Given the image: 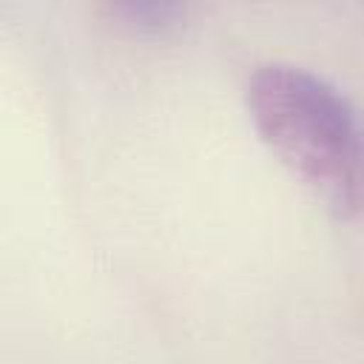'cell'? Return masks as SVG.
<instances>
[{
    "label": "cell",
    "instance_id": "cell-1",
    "mask_svg": "<svg viewBox=\"0 0 364 364\" xmlns=\"http://www.w3.org/2000/svg\"><path fill=\"white\" fill-rule=\"evenodd\" d=\"M247 111L262 142L327 210H364V119L333 82L264 63L247 80Z\"/></svg>",
    "mask_w": 364,
    "mask_h": 364
},
{
    "label": "cell",
    "instance_id": "cell-2",
    "mask_svg": "<svg viewBox=\"0 0 364 364\" xmlns=\"http://www.w3.org/2000/svg\"><path fill=\"white\" fill-rule=\"evenodd\" d=\"M111 14L117 20H122L125 26H131V28L162 31V28L173 26L185 14V6L165 3V0H125V3H114Z\"/></svg>",
    "mask_w": 364,
    "mask_h": 364
}]
</instances>
